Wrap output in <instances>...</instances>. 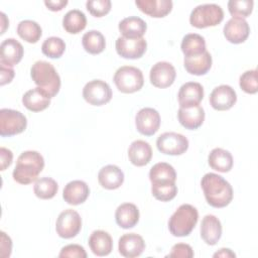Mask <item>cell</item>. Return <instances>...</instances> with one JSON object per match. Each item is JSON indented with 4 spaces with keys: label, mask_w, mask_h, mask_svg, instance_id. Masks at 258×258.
<instances>
[{
    "label": "cell",
    "mask_w": 258,
    "mask_h": 258,
    "mask_svg": "<svg viewBox=\"0 0 258 258\" xmlns=\"http://www.w3.org/2000/svg\"><path fill=\"white\" fill-rule=\"evenodd\" d=\"M90 195L89 185L84 180H72L68 182L62 191V198L69 205L78 206L83 204Z\"/></svg>",
    "instance_id": "20"
},
{
    "label": "cell",
    "mask_w": 258,
    "mask_h": 258,
    "mask_svg": "<svg viewBox=\"0 0 258 258\" xmlns=\"http://www.w3.org/2000/svg\"><path fill=\"white\" fill-rule=\"evenodd\" d=\"M201 186L207 203L214 208H224L233 200L232 185L217 173H206L202 177Z\"/></svg>",
    "instance_id": "1"
},
{
    "label": "cell",
    "mask_w": 258,
    "mask_h": 258,
    "mask_svg": "<svg viewBox=\"0 0 258 258\" xmlns=\"http://www.w3.org/2000/svg\"><path fill=\"white\" fill-rule=\"evenodd\" d=\"M257 70H249L243 73L239 79L240 88L247 94H256L258 91Z\"/></svg>",
    "instance_id": "40"
},
{
    "label": "cell",
    "mask_w": 258,
    "mask_h": 258,
    "mask_svg": "<svg viewBox=\"0 0 258 258\" xmlns=\"http://www.w3.org/2000/svg\"><path fill=\"white\" fill-rule=\"evenodd\" d=\"M82 44L85 50L91 54L101 53L106 47V39L98 30H89L82 37Z\"/></svg>",
    "instance_id": "34"
},
{
    "label": "cell",
    "mask_w": 258,
    "mask_h": 258,
    "mask_svg": "<svg viewBox=\"0 0 258 258\" xmlns=\"http://www.w3.org/2000/svg\"><path fill=\"white\" fill-rule=\"evenodd\" d=\"M152 196L161 202H168L175 198L177 194V186L175 182H161L151 183Z\"/></svg>",
    "instance_id": "38"
},
{
    "label": "cell",
    "mask_w": 258,
    "mask_h": 258,
    "mask_svg": "<svg viewBox=\"0 0 258 258\" xmlns=\"http://www.w3.org/2000/svg\"><path fill=\"white\" fill-rule=\"evenodd\" d=\"M59 257H71V258H86L87 253L83 246L78 244H70L61 248L59 254Z\"/></svg>",
    "instance_id": "42"
},
{
    "label": "cell",
    "mask_w": 258,
    "mask_h": 258,
    "mask_svg": "<svg viewBox=\"0 0 258 258\" xmlns=\"http://www.w3.org/2000/svg\"><path fill=\"white\" fill-rule=\"evenodd\" d=\"M98 181L106 189H116L122 185L124 173L117 165L108 164L99 170Z\"/></svg>",
    "instance_id": "22"
},
{
    "label": "cell",
    "mask_w": 258,
    "mask_h": 258,
    "mask_svg": "<svg viewBox=\"0 0 258 258\" xmlns=\"http://www.w3.org/2000/svg\"><path fill=\"white\" fill-rule=\"evenodd\" d=\"M199 220L198 210L189 205L182 204L168 220V230L175 237L188 236Z\"/></svg>",
    "instance_id": "4"
},
{
    "label": "cell",
    "mask_w": 258,
    "mask_h": 258,
    "mask_svg": "<svg viewBox=\"0 0 258 258\" xmlns=\"http://www.w3.org/2000/svg\"><path fill=\"white\" fill-rule=\"evenodd\" d=\"M118 28L123 37L141 38L146 32L147 24L138 16H129L119 22Z\"/></svg>",
    "instance_id": "27"
},
{
    "label": "cell",
    "mask_w": 258,
    "mask_h": 258,
    "mask_svg": "<svg viewBox=\"0 0 258 258\" xmlns=\"http://www.w3.org/2000/svg\"><path fill=\"white\" fill-rule=\"evenodd\" d=\"M135 125L137 131L145 136H151L155 134L160 126L159 113L149 107L140 109L135 116Z\"/></svg>",
    "instance_id": "11"
},
{
    "label": "cell",
    "mask_w": 258,
    "mask_h": 258,
    "mask_svg": "<svg viewBox=\"0 0 258 258\" xmlns=\"http://www.w3.org/2000/svg\"><path fill=\"white\" fill-rule=\"evenodd\" d=\"M110 0H89L86 2L87 10L95 17H102L111 10Z\"/></svg>",
    "instance_id": "41"
},
{
    "label": "cell",
    "mask_w": 258,
    "mask_h": 258,
    "mask_svg": "<svg viewBox=\"0 0 258 258\" xmlns=\"http://www.w3.org/2000/svg\"><path fill=\"white\" fill-rule=\"evenodd\" d=\"M222 236L221 221L214 215H206L201 223V237L208 245H216Z\"/></svg>",
    "instance_id": "21"
},
{
    "label": "cell",
    "mask_w": 258,
    "mask_h": 258,
    "mask_svg": "<svg viewBox=\"0 0 258 258\" xmlns=\"http://www.w3.org/2000/svg\"><path fill=\"white\" fill-rule=\"evenodd\" d=\"M237 101L235 90L229 85H220L216 87L210 95L211 106L218 111L231 109Z\"/></svg>",
    "instance_id": "14"
},
{
    "label": "cell",
    "mask_w": 258,
    "mask_h": 258,
    "mask_svg": "<svg viewBox=\"0 0 258 258\" xmlns=\"http://www.w3.org/2000/svg\"><path fill=\"white\" fill-rule=\"evenodd\" d=\"M27 126L26 117L13 109L0 110V135L2 137L13 136L23 132Z\"/></svg>",
    "instance_id": "7"
},
{
    "label": "cell",
    "mask_w": 258,
    "mask_h": 258,
    "mask_svg": "<svg viewBox=\"0 0 258 258\" xmlns=\"http://www.w3.org/2000/svg\"><path fill=\"white\" fill-rule=\"evenodd\" d=\"M192 248L185 243H177L172 246L170 253L167 257L170 258H191L194 257Z\"/></svg>",
    "instance_id": "43"
},
{
    "label": "cell",
    "mask_w": 258,
    "mask_h": 258,
    "mask_svg": "<svg viewBox=\"0 0 258 258\" xmlns=\"http://www.w3.org/2000/svg\"><path fill=\"white\" fill-rule=\"evenodd\" d=\"M0 21H1V34L5 32V29L9 26V20L6 17L4 12H0Z\"/></svg>",
    "instance_id": "49"
},
{
    "label": "cell",
    "mask_w": 258,
    "mask_h": 258,
    "mask_svg": "<svg viewBox=\"0 0 258 258\" xmlns=\"http://www.w3.org/2000/svg\"><path fill=\"white\" fill-rule=\"evenodd\" d=\"M135 4L143 13L154 18L166 16L173 5L171 0H136Z\"/></svg>",
    "instance_id": "23"
},
{
    "label": "cell",
    "mask_w": 258,
    "mask_h": 258,
    "mask_svg": "<svg viewBox=\"0 0 258 258\" xmlns=\"http://www.w3.org/2000/svg\"><path fill=\"white\" fill-rule=\"evenodd\" d=\"M13 160V153L10 149L1 147L0 148V169L5 170L9 167Z\"/></svg>",
    "instance_id": "44"
},
{
    "label": "cell",
    "mask_w": 258,
    "mask_h": 258,
    "mask_svg": "<svg viewBox=\"0 0 258 258\" xmlns=\"http://www.w3.org/2000/svg\"><path fill=\"white\" fill-rule=\"evenodd\" d=\"M157 149L167 155H181L188 148V140L176 132H164L156 140Z\"/></svg>",
    "instance_id": "10"
},
{
    "label": "cell",
    "mask_w": 258,
    "mask_h": 258,
    "mask_svg": "<svg viewBox=\"0 0 258 258\" xmlns=\"http://www.w3.org/2000/svg\"><path fill=\"white\" fill-rule=\"evenodd\" d=\"M176 72L174 67L168 61H158L150 70V83L160 89L171 86L175 80Z\"/></svg>",
    "instance_id": "13"
},
{
    "label": "cell",
    "mask_w": 258,
    "mask_h": 258,
    "mask_svg": "<svg viewBox=\"0 0 258 258\" xmlns=\"http://www.w3.org/2000/svg\"><path fill=\"white\" fill-rule=\"evenodd\" d=\"M224 36L231 43L244 42L250 33V26L244 18L232 17L229 19L223 28Z\"/></svg>",
    "instance_id": "15"
},
{
    "label": "cell",
    "mask_w": 258,
    "mask_h": 258,
    "mask_svg": "<svg viewBox=\"0 0 258 258\" xmlns=\"http://www.w3.org/2000/svg\"><path fill=\"white\" fill-rule=\"evenodd\" d=\"M215 258L217 257H223V258H230V257H236V254L231 250V249H228V248H222L220 249L219 251H217L216 253H214L213 255Z\"/></svg>",
    "instance_id": "48"
},
{
    "label": "cell",
    "mask_w": 258,
    "mask_h": 258,
    "mask_svg": "<svg viewBox=\"0 0 258 258\" xmlns=\"http://www.w3.org/2000/svg\"><path fill=\"white\" fill-rule=\"evenodd\" d=\"M1 257H9L12 249V241L9 236L6 235L5 232H1Z\"/></svg>",
    "instance_id": "45"
},
{
    "label": "cell",
    "mask_w": 258,
    "mask_h": 258,
    "mask_svg": "<svg viewBox=\"0 0 258 258\" xmlns=\"http://www.w3.org/2000/svg\"><path fill=\"white\" fill-rule=\"evenodd\" d=\"M89 247L97 256H107L113 250V240L110 234L103 230L94 231L89 237Z\"/></svg>",
    "instance_id": "26"
},
{
    "label": "cell",
    "mask_w": 258,
    "mask_h": 258,
    "mask_svg": "<svg viewBox=\"0 0 258 258\" xmlns=\"http://www.w3.org/2000/svg\"><path fill=\"white\" fill-rule=\"evenodd\" d=\"M177 119L181 126L188 130L198 129L205 120V111L202 106L179 107L177 111Z\"/></svg>",
    "instance_id": "18"
},
{
    "label": "cell",
    "mask_w": 258,
    "mask_h": 258,
    "mask_svg": "<svg viewBox=\"0 0 258 258\" xmlns=\"http://www.w3.org/2000/svg\"><path fill=\"white\" fill-rule=\"evenodd\" d=\"M139 210L132 203L121 204L115 212L117 225L122 229H130L137 225L139 221Z\"/></svg>",
    "instance_id": "25"
},
{
    "label": "cell",
    "mask_w": 258,
    "mask_h": 258,
    "mask_svg": "<svg viewBox=\"0 0 258 258\" xmlns=\"http://www.w3.org/2000/svg\"><path fill=\"white\" fill-rule=\"evenodd\" d=\"M23 53V46L18 40L6 38L0 45V63L12 68L22 59Z\"/></svg>",
    "instance_id": "17"
},
{
    "label": "cell",
    "mask_w": 258,
    "mask_h": 258,
    "mask_svg": "<svg viewBox=\"0 0 258 258\" xmlns=\"http://www.w3.org/2000/svg\"><path fill=\"white\" fill-rule=\"evenodd\" d=\"M44 4L51 11H60L68 5V0H45Z\"/></svg>",
    "instance_id": "47"
},
{
    "label": "cell",
    "mask_w": 258,
    "mask_h": 258,
    "mask_svg": "<svg viewBox=\"0 0 258 258\" xmlns=\"http://www.w3.org/2000/svg\"><path fill=\"white\" fill-rule=\"evenodd\" d=\"M180 48L184 56L198 55L207 50L205 38L198 33L185 34L181 40Z\"/></svg>",
    "instance_id": "33"
},
{
    "label": "cell",
    "mask_w": 258,
    "mask_h": 258,
    "mask_svg": "<svg viewBox=\"0 0 258 258\" xmlns=\"http://www.w3.org/2000/svg\"><path fill=\"white\" fill-rule=\"evenodd\" d=\"M58 190L57 182L47 176L40 177L37 179L33 186V191L35 196L41 200H49L52 199Z\"/></svg>",
    "instance_id": "36"
},
{
    "label": "cell",
    "mask_w": 258,
    "mask_h": 258,
    "mask_svg": "<svg viewBox=\"0 0 258 258\" xmlns=\"http://www.w3.org/2000/svg\"><path fill=\"white\" fill-rule=\"evenodd\" d=\"M145 249L143 238L136 233L124 234L118 242L119 253L126 258H135L140 256Z\"/></svg>",
    "instance_id": "16"
},
{
    "label": "cell",
    "mask_w": 258,
    "mask_h": 258,
    "mask_svg": "<svg viewBox=\"0 0 258 258\" xmlns=\"http://www.w3.org/2000/svg\"><path fill=\"white\" fill-rule=\"evenodd\" d=\"M30 76L35 85L51 99L60 89V77L54 67L45 60L35 61L30 69Z\"/></svg>",
    "instance_id": "3"
},
{
    "label": "cell",
    "mask_w": 258,
    "mask_h": 258,
    "mask_svg": "<svg viewBox=\"0 0 258 258\" xmlns=\"http://www.w3.org/2000/svg\"><path fill=\"white\" fill-rule=\"evenodd\" d=\"M149 179L151 183L175 182L176 172L173 166L169 163L158 162L150 168Z\"/></svg>",
    "instance_id": "32"
},
{
    "label": "cell",
    "mask_w": 258,
    "mask_h": 258,
    "mask_svg": "<svg viewBox=\"0 0 258 258\" xmlns=\"http://www.w3.org/2000/svg\"><path fill=\"white\" fill-rule=\"evenodd\" d=\"M22 104L32 112H40L50 105V98L40 88L28 90L22 97Z\"/></svg>",
    "instance_id": "29"
},
{
    "label": "cell",
    "mask_w": 258,
    "mask_h": 258,
    "mask_svg": "<svg viewBox=\"0 0 258 258\" xmlns=\"http://www.w3.org/2000/svg\"><path fill=\"white\" fill-rule=\"evenodd\" d=\"M117 53L124 58H140L146 51L147 42L145 38H126L120 36L115 43Z\"/></svg>",
    "instance_id": "12"
},
{
    "label": "cell",
    "mask_w": 258,
    "mask_h": 258,
    "mask_svg": "<svg viewBox=\"0 0 258 258\" xmlns=\"http://www.w3.org/2000/svg\"><path fill=\"white\" fill-rule=\"evenodd\" d=\"M64 50L66 43L60 37L57 36H50L46 38L41 45L42 53L50 58L60 57L63 54Z\"/></svg>",
    "instance_id": "37"
},
{
    "label": "cell",
    "mask_w": 258,
    "mask_h": 258,
    "mask_svg": "<svg viewBox=\"0 0 258 258\" xmlns=\"http://www.w3.org/2000/svg\"><path fill=\"white\" fill-rule=\"evenodd\" d=\"M224 19L222 7L215 3L198 5L189 15V23L197 28L216 26Z\"/></svg>",
    "instance_id": "5"
},
{
    "label": "cell",
    "mask_w": 258,
    "mask_h": 258,
    "mask_svg": "<svg viewBox=\"0 0 258 258\" xmlns=\"http://www.w3.org/2000/svg\"><path fill=\"white\" fill-rule=\"evenodd\" d=\"M253 0H230L228 2V10L233 17L244 18L252 13Z\"/></svg>",
    "instance_id": "39"
},
{
    "label": "cell",
    "mask_w": 258,
    "mask_h": 258,
    "mask_svg": "<svg viewBox=\"0 0 258 258\" xmlns=\"http://www.w3.org/2000/svg\"><path fill=\"white\" fill-rule=\"evenodd\" d=\"M87 18L83 11L72 9L68 11L62 18V26L64 30L71 34H77L85 29Z\"/></svg>",
    "instance_id": "31"
},
{
    "label": "cell",
    "mask_w": 258,
    "mask_h": 258,
    "mask_svg": "<svg viewBox=\"0 0 258 258\" xmlns=\"http://www.w3.org/2000/svg\"><path fill=\"white\" fill-rule=\"evenodd\" d=\"M209 165L217 171L228 172L233 167V156L232 154L223 148H214L208 157Z\"/></svg>",
    "instance_id": "30"
},
{
    "label": "cell",
    "mask_w": 258,
    "mask_h": 258,
    "mask_svg": "<svg viewBox=\"0 0 258 258\" xmlns=\"http://www.w3.org/2000/svg\"><path fill=\"white\" fill-rule=\"evenodd\" d=\"M82 229V218L75 210L68 209L62 211L55 223L56 234L63 239L76 237Z\"/></svg>",
    "instance_id": "8"
},
{
    "label": "cell",
    "mask_w": 258,
    "mask_h": 258,
    "mask_svg": "<svg viewBox=\"0 0 258 258\" xmlns=\"http://www.w3.org/2000/svg\"><path fill=\"white\" fill-rule=\"evenodd\" d=\"M128 157L133 165L144 166L151 160L152 148L144 140H135L128 148Z\"/></svg>",
    "instance_id": "24"
},
{
    "label": "cell",
    "mask_w": 258,
    "mask_h": 258,
    "mask_svg": "<svg viewBox=\"0 0 258 258\" xmlns=\"http://www.w3.org/2000/svg\"><path fill=\"white\" fill-rule=\"evenodd\" d=\"M17 34L25 41L29 43H36L42 35V29L40 25L33 20H22L17 25Z\"/></svg>",
    "instance_id": "35"
},
{
    "label": "cell",
    "mask_w": 258,
    "mask_h": 258,
    "mask_svg": "<svg viewBox=\"0 0 258 258\" xmlns=\"http://www.w3.org/2000/svg\"><path fill=\"white\" fill-rule=\"evenodd\" d=\"M44 167L43 156L34 150L23 151L17 158L12 172L13 179L20 184H29L37 180Z\"/></svg>",
    "instance_id": "2"
},
{
    "label": "cell",
    "mask_w": 258,
    "mask_h": 258,
    "mask_svg": "<svg viewBox=\"0 0 258 258\" xmlns=\"http://www.w3.org/2000/svg\"><path fill=\"white\" fill-rule=\"evenodd\" d=\"M0 76H1V81H0L1 86L9 84L14 78V70L11 67H7L5 64L0 63Z\"/></svg>",
    "instance_id": "46"
},
{
    "label": "cell",
    "mask_w": 258,
    "mask_h": 258,
    "mask_svg": "<svg viewBox=\"0 0 258 258\" xmlns=\"http://www.w3.org/2000/svg\"><path fill=\"white\" fill-rule=\"evenodd\" d=\"M113 96L110 86L102 80L88 82L83 89V97L93 106H102L111 101Z\"/></svg>",
    "instance_id": "9"
},
{
    "label": "cell",
    "mask_w": 258,
    "mask_h": 258,
    "mask_svg": "<svg viewBox=\"0 0 258 258\" xmlns=\"http://www.w3.org/2000/svg\"><path fill=\"white\" fill-rule=\"evenodd\" d=\"M113 81L117 89L125 94L139 91L144 84L141 70L132 66H123L119 68L114 75Z\"/></svg>",
    "instance_id": "6"
},
{
    "label": "cell",
    "mask_w": 258,
    "mask_h": 258,
    "mask_svg": "<svg viewBox=\"0 0 258 258\" xmlns=\"http://www.w3.org/2000/svg\"><path fill=\"white\" fill-rule=\"evenodd\" d=\"M177 98L179 107L200 105L204 98V88L200 83L187 82L179 88Z\"/></svg>",
    "instance_id": "19"
},
{
    "label": "cell",
    "mask_w": 258,
    "mask_h": 258,
    "mask_svg": "<svg viewBox=\"0 0 258 258\" xmlns=\"http://www.w3.org/2000/svg\"><path fill=\"white\" fill-rule=\"evenodd\" d=\"M183 66L185 71L190 75H206L212 68V55L208 50H206L198 55L184 56Z\"/></svg>",
    "instance_id": "28"
}]
</instances>
